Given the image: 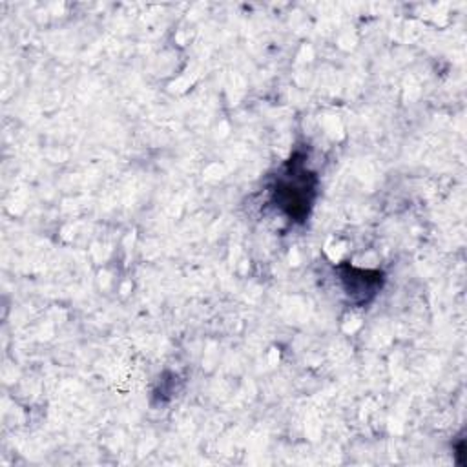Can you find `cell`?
<instances>
[{"label":"cell","mask_w":467,"mask_h":467,"mask_svg":"<svg viewBox=\"0 0 467 467\" xmlns=\"http://www.w3.org/2000/svg\"><path fill=\"white\" fill-rule=\"evenodd\" d=\"M339 281L343 292L354 305H367L381 290L383 274L379 270H363L350 265H341Z\"/></svg>","instance_id":"cell-2"},{"label":"cell","mask_w":467,"mask_h":467,"mask_svg":"<svg viewBox=\"0 0 467 467\" xmlns=\"http://www.w3.org/2000/svg\"><path fill=\"white\" fill-rule=\"evenodd\" d=\"M317 177L294 155L275 177L272 199L290 221H305L316 195Z\"/></svg>","instance_id":"cell-1"}]
</instances>
